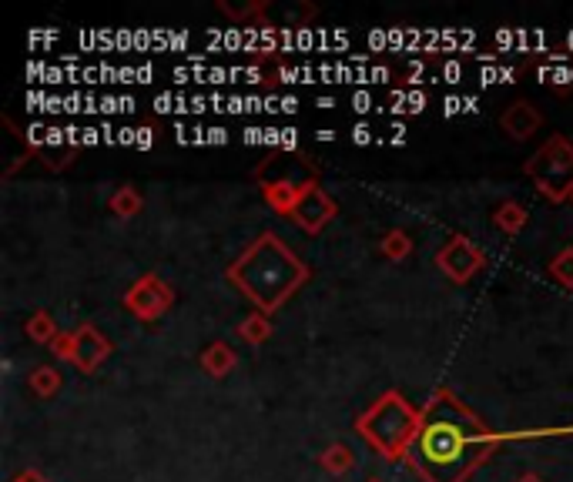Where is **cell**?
Instances as JSON below:
<instances>
[{
  "instance_id": "cell-1",
  "label": "cell",
  "mask_w": 573,
  "mask_h": 482,
  "mask_svg": "<svg viewBox=\"0 0 573 482\" xmlns=\"http://www.w3.org/2000/svg\"><path fill=\"white\" fill-rule=\"evenodd\" d=\"M500 442V432L486 426L463 399L450 389H436L419 409V432L406 462L423 482H466Z\"/></svg>"
},
{
  "instance_id": "cell-2",
  "label": "cell",
  "mask_w": 573,
  "mask_h": 482,
  "mask_svg": "<svg viewBox=\"0 0 573 482\" xmlns=\"http://www.w3.org/2000/svg\"><path fill=\"white\" fill-rule=\"evenodd\" d=\"M225 278L252 298L255 312L272 315L309 282V265L269 231L259 241H252V248L228 268Z\"/></svg>"
},
{
  "instance_id": "cell-3",
  "label": "cell",
  "mask_w": 573,
  "mask_h": 482,
  "mask_svg": "<svg viewBox=\"0 0 573 482\" xmlns=\"http://www.w3.org/2000/svg\"><path fill=\"white\" fill-rule=\"evenodd\" d=\"M356 432L382 459H406L419 432V412L403 392H382L376 402L356 416Z\"/></svg>"
},
{
  "instance_id": "cell-4",
  "label": "cell",
  "mask_w": 573,
  "mask_h": 482,
  "mask_svg": "<svg viewBox=\"0 0 573 482\" xmlns=\"http://www.w3.org/2000/svg\"><path fill=\"white\" fill-rule=\"evenodd\" d=\"M523 171L537 181L540 195L547 201L573 198V141H567L563 134H553L523 165Z\"/></svg>"
},
{
  "instance_id": "cell-5",
  "label": "cell",
  "mask_w": 573,
  "mask_h": 482,
  "mask_svg": "<svg viewBox=\"0 0 573 482\" xmlns=\"http://www.w3.org/2000/svg\"><path fill=\"white\" fill-rule=\"evenodd\" d=\"M171 305H175V288H171L165 278H158L155 272L141 275L138 282L128 288V295H124V308L135 318H141V322H155Z\"/></svg>"
},
{
  "instance_id": "cell-6",
  "label": "cell",
  "mask_w": 573,
  "mask_h": 482,
  "mask_svg": "<svg viewBox=\"0 0 573 482\" xmlns=\"http://www.w3.org/2000/svg\"><path fill=\"white\" fill-rule=\"evenodd\" d=\"M255 178H259V188L262 185H295V188H319V168L312 165L309 158H302V154H285L279 151L275 158L262 161L259 168H255Z\"/></svg>"
},
{
  "instance_id": "cell-7",
  "label": "cell",
  "mask_w": 573,
  "mask_h": 482,
  "mask_svg": "<svg viewBox=\"0 0 573 482\" xmlns=\"http://www.w3.org/2000/svg\"><path fill=\"white\" fill-rule=\"evenodd\" d=\"M483 262H486L483 252H480V248H476L466 235L450 238V241H446V245L436 252V265L443 268V275L450 278V282H456V285L470 282V278L483 268Z\"/></svg>"
},
{
  "instance_id": "cell-8",
  "label": "cell",
  "mask_w": 573,
  "mask_h": 482,
  "mask_svg": "<svg viewBox=\"0 0 573 482\" xmlns=\"http://www.w3.org/2000/svg\"><path fill=\"white\" fill-rule=\"evenodd\" d=\"M336 211H339L336 201H332L329 191L319 185V188H312L309 195H302V201L292 211V218H295V225L305 228L309 235H319V231L336 218Z\"/></svg>"
},
{
  "instance_id": "cell-9",
  "label": "cell",
  "mask_w": 573,
  "mask_h": 482,
  "mask_svg": "<svg viewBox=\"0 0 573 482\" xmlns=\"http://www.w3.org/2000/svg\"><path fill=\"white\" fill-rule=\"evenodd\" d=\"M111 355V342L94 329V325H81L74 329V362L81 372H98V365Z\"/></svg>"
},
{
  "instance_id": "cell-10",
  "label": "cell",
  "mask_w": 573,
  "mask_h": 482,
  "mask_svg": "<svg viewBox=\"0 0 573 482\" xmlns=\"http://www.w3.org/2000/svg\"><path fill=\"white\" fill-rule=\"evenodd\" d=\"M500 124H503V131L510 134V138L527 141V138L537 134V128L543 124V114L533 108V104H527V101H513L510 108L503 111Z\"/></svg>"
},
{
  "instance_id": "cell-11",
  "label": "cell",
  "mask_w": 573,
  "mask_h": 482,
  "mask_svg": "<svg viewBox=\"0 0 573 482\" xmlns=\"http://www.w3.org/2000/svg\"><path fill=\"white\" fill-rule=\"evenodd\" d=\"M493 41H496V47H500V54L506 51V47H510V51H520V54H530V51L550 54L547 34H543V31H527V27H500V31L493 34Z\"/></svg>"
},
{
  "instance_id": "cell-12",
  "label": "cell",
  "mask_w": 573,
  "mask_h": 482,
  "mask_svg": "<svg viewBox=\"0 0 573 482\" xmlns=\"http://www.w3.org/2000/svg\"><path fill=\"white\" fill-rule=\"evenodd\" d=\"M238 365V355L235 349H228L225 342H215V345H208V349L202 352V369L208 375H215V379H222V375H228Z\"/></svg>"
},
{
  "instance_id": "cell-13",
  "label": "cell",
  "mask_w": 573,
  "mask_h": 482,
  "mask_svg": "<svg viewBox=\"0 0 573 482\" xmlns=\"http://www.w3.org/2000/svg\"><path fill=\"white\" fill-rule=\"evenodd\" d=\"M319 466L332 472V476H346V472L356 466V452L349 446H342V442H332V446L319 456Z\"/></svg>"
},
{
  "instance_id": "cell-14",
  "label": "cell",
  "mask_w": 573,
  "mask_h": 482,
  "mask_svg": "<svg viewBox=\"0 0 573 482\" xmlns=\"http://www.w3.org/2000/svg\"><path fill=\"white\" fill-rule=\"evenodd\" d=\"M238 339H242L245 345H262L272 339V322L265 312H252L245 318L242 325H238Z\"/></svg>"
},
{
  "instance_id": "cell-15",
  "label": "cell",
  "mask_w": 573,
  "mask_h": 482,
  "mask_svg": "<svg viewBox=\"0 0 573 482\" xmlns=\"http://www.w3.org/2000/svg\"><path fill=\"white\" fill-rule=\"evenodd\" d=\"M108 208H111V215H118V218H135L141 208H145V201H141V195L131 185H124V188H118L111 195V201H108Z\"/></svg>"
},
{
  "instance_id": "cell-16",
  "label": "cell",
  "mask_w": 573,
  "mask_h": 482,
  "mask_svg": "<svg viewBox=\"0 0 573 482\" xmlns=\"http://www.w3.org/2000/svg\"><path fill=\"white\" fill-rule=\"evenodd\" d=\"M523 225H527V208L517 205V201H506V205L496 208V228L503 235H520Z\"/></svg>"
},
{
  "instance_id": "cell-17",
  "label": "cell",
  "mask_w": 573,
  "mask_h": 482,
  "mask_svg": "<svg viewBox=\"0 0 573 482\" xmlns=\"http://www.w3.org/2000/svg\"><path fill=\"white\" fill-rule=\"evenodd\" d=\"M389 104H399L403 114H423L429 104V94L423 88H393L389 91Z\"/></svg>"
},
{
  "instance_id": "cell-18",
  "label": "cell",
  "mask_w": 573,
  "mask_h": 482,
  "mask_svg": "<svg viewBox=\"0 0 573 482\" xmlns=\"http://www.w3.org/2000/svg\"><path fill=\"white\" fill-rule=\"evenodd\" d=\"M27 335H31L34 342H41V345H54L57 335H61V329H57L54 318L47 312H34L31 322H27Z\"/></svg>"
},
{
  "instance_id": "cell-19",
  "label": "cell",
  "mask_w": 573,
  "mask_h": 482,
  "mask_svg": "<svg viewBox=\"0 0 573 482\" xmlns=\"http://www.w3.org/2000/svg\"><path fill=\"white\" fill-rule=\"evenodd\" d=\"M27 382H31L34 395H41V399H51V395L61 389V375H57V369H51V365H41V369H34V375Z\"/></svg>"
},
{
  "instance_id": "cell-20",
  "label": "cell",
  "mask_w": 573,
  "mask_h": 482,
  "mask_svg": "<svg viewBox=\"0 0 573 482\" xmlns=\"http://www.w3.org/2000/svg\"><path fill=\"white\" fill-rule=\"evenodd\" d=\"M379 248H382V255H386L389 262H403V258L413 252V241H409L406 231H389V235L379 241Z\"/></svg>"
},
{
  "instance_id": "cell-21",
  "label": "cell",
  "mask_w": 573,
  "mask_h": 482,
  "mask_svg": "<svg viewBox=\"0 0 573 482\" xmlns=\"http://www.w3.org/2000/svg\"><path fill=\"white\" fill-rule=\"evenodd\" d=\"M155 111L158 114H191V98H185V94H158L155 98Z\"/></svg>"
},
{
  "instance_id": "cell-22",
  "label": "cell",
  "mask_w": 573,
  "mask_h": 482,
  "mask_svg": "<svg viewBox=\"0 0 573 482\" xmlns=\"http://www.w3.org/2000/svg\"><path fill=\"white\" fill-rule=\"evenodd\" d=\"M550 272L563 288H573V248H567V252H560L557 258H553Z\"/></svg>"
},
{
  "instance_id": "cell-23",
  "label": "cell",
  "mask_w": 573,
  "mask_h": 482,
  "mask_svg": "<svg viewBox=\"0 0 573 482\" xmlns=\"http://www.w3.org/2000/svg\"><path fill=\"white\" fill-rule=\"evenodd\" d=\"M135 108H138L135 98H124V94H108V98H101L98 104L101 114H131Z\"/></svg>"
},
{
  "instance_id": "cell-24",
  "label": "cell",
  "mask_w": 573,
  "mask_h": 482,
  "mask_svg": "<svg viewBox=\"0 0 573 482\" xmlns=\"http://www.w3.org/2000/svg\"><path fill=\"white\" fill-rule=\"evenodd\" d=\"M426 74H429V61H423V57H413V61L403 64V81L409 84V88H419Z\"/></svg>"
},
{
  "instance_id": "cell-25",
  "label": "cell",
  "mask_w": 573,
  "mask_h": 482,
  "mask_svg": "<svg viewBox=\"0 0 573 482\" xmlns=\"http://www.w3.org/2000/svg\"><path fill=\"white\" fill-rule=\"evenodd\" d=\"M349 108L356 111V114H369V111H376V98H372V91L359 88V91H352Z\"/></svg>"
},
{
  "instance_id": "cell-26",
  "label": "cell",
  "mask_w": 573,
  "mask_h": 482,
  "mask_svg": "<svg viewBox=\"0 0 573 482\" xmlns=\"http://www.w3.org/2000/svg\"><path fill=\"white\" fill-rule=\"evenodd\" d=\"M47 138H51V124H27V144H34V148H47Z\"/></svg>"
},
{
  "instance_id": "cell-27",
  "label": "cell",
  "mask_w": 573,
  "mask_h": 482,
  "mask_svg": "<svg viewBox=\"0 0 573 482\" xmlns=\"http://www.w3.org/2000/svg\"><path fill=\"white\" fill-rule=\"evenodd\" d=\"M57 359H64V362H74V332H61L57 335V342L51 345Z\"/></svg>"
},
{
  "instance_id": "cell-28",
  "label": "cell",
  "mask_w": 573,
  "mask_h": 482,
  "mask_svg": "<svg viewBox=\"0 0 573 482\" xmlns=\"http://www.w3.org/2000/svg\"><path fill=\"white\" fill-rule=\"evenodd\" d=\"M349 138H352V144H359V148H366V144H372V141H376V131H372V124L359 121L356 128L349 131Z\"/></svg>"
},
{
  "instance_id": "cell-29",
  "label": "cell",
  "mask_w": 573,
  "mask_h": 482,
  "mask_svg": "<svg viewBox=\"0 0 573 482\" xmlns=\"http://www.w3.org/2000/svg\"><path fill=\"white\" fill-rule=\"evenodd\" d=\"M463 64L460 61H446L443 64V71H439V77H443V84H453V88H456V84H460L463 81Z\"/></svg>"
},
{
  "instance_id": "cell-30",
  "label": "cell",
  "mask_w": 573,
  "mask_h": 482,
  "mask_svg": "<svg viewBox=\"0 0 573 482\" xmlns=\"http://www.w3.org/2000/svg\"><path fill=\"white\" fill-rule=\"evenodd\" d=\"M456 114H466V98H460V94H446V98H443V118H456Z\"/></svg>"
},
{
  "instance_id": "cell-31",
  "label": "cell",
  "mask_w": 573,
  "mask_h": 482,
  "mask_svg": "<svg viewBox=\"0 0 573 482\" xmlns=\"http://www.w3.org/2000/svg\"><path fill=\"white\" fill-rule=\"evenodd\" d=\"M493 84H503V67H480V88H493Z\"/></svg>"
},
{
  "instance_id": "cell-32",
  "label": "cell",
  "mask_w": 573,
  "mask_h": 482,
  "mask_svg": "<svg viewBox=\"0 0 573 482\" xmlns=\"http://www.w3.org/2000/svg\"><path fill=\"white\" fill-rule=\"evenodd\" d=\"M386 144H393V148H403V144H406V124H403V121H393V124H389V138H386Z\"/></svg>"
},
{
  "instance_id": "cell-33",
  "label": "cell",
  "mask_w": 573,
  "mask_h": 482,
  "mask_svg": "<svg viewBox=\"0 0 573 482\" xmlns=\"http://www.w3.org/2000/svg\"><path fill=\"white\" fill-rule=\"evenodd\" d=\"M94 144H104V131L101 128H81V148H94Z\"/></svg>"
},
{
  "instance_id": "cell-34",
  "label": "cell",
  "mask_w": 573,
  "mask_h": 482,
  "mask_svg": "<svg viewBox=\"0 0 573 482\" xmlns=\"http://www.w3.org/2000/svg\"><path fill=\"white\" fill-rule=\"evenodd\" d=\"M205 138H208V144H218V148H222L232 134H228V128H222V124H215V128H205Z\"/></svg>"
},
{
  "instance_id": "cell-35",
  "label": "cell",
  "mask_w": 573,
  "mask_h": 482,
  "mask_svg": "<svg viewBox=\"0 0 573 482\" xmlns=\"http://www.w3.org/2000/svg\"><path fill=\"white\" fill-rule=\"evenodd\" d=\"M135 148L138 151H151V148H155V131H151V128H138Z\"/></svg>"
},
{
  "instance_id": "cell-36",
  "label": "cell",
  "mask_w": 573,
  "mask_h": 482,
  "mask_svg": "<svg viewBox=\"0 0 573 482\" xmlns=\"http://www.w3.org/2000/svg\"><path fill=\"white\" fill-rule=\"evenodd\" d=\"M155 74H158L155 64H138L135 67V81L138 84H151V81H155Z\"/></svg>"
},
{
  "instance_id": "cell-37",
  "label": "cell",
  "mask_w": 573,
  "mask_h": 482,
  "mask_svg": "<svg viewBox=\"0 0 573 482\" xmlns=\"http://www.w3.org/2000/svg\"><path fill=\"white\" fill-rule=\"evenodd\" d=\"M369 47L372 51H389V31H369Z\"/></svg>"
},
{
  "instance_id": "cell-38",
  "label": "cell",
  "mask_w": 573,
  "mask_h": 482,
  "mask_svg": "<svg viewBox=\"0 0 573 482\" xmlns=\"http://www.w3.org/2000/svg\"><path fill=\"white\" fill-rule=\"evenodd\" d=\"M242 141L245 144H265V128H245L242 131Z\"/></svg>"
},
{
  "instance_id": "cell-39",
  "label": "cell",
  "mask_w": 573,
  "mask_h": 482,
  "mask_svg": "<svg viewBox=\"0 0 573 482\" xmlns=\"http://www.w3.org/2000/svg\"><path fill=\"white\" fill-rule=\"evenodd\" d=\"M135 138L138 128H118V144H124V148H135Z\"/></svg>"
},
{
  "instance_id": "cell-40",
  "label": "cell",
  "mask_w": 573,
  "mask_h": 482,
  "mask_svg": "<svg viewBox=\"0 0 573 482\" xmlns=\"http://www.w3.org/2000/svg\"><path fill=\"white\" fill-rule=\"evenodd\" d=\"M299 111V98H292V94H282V114H295Z\"/></svg>"
},
{
  "instance_id": "cell-41",
  "label": "cell",
  "mask_w": 573,
  "mask_h": 482,
  "mask_svg": "<svg viewBox=\"0 0 573 482\" xmlns=\"http://www.w3.org/2000/svg\"><path fill=\"white\" fill-rule=\"evenodd\" d=\"M14 482H47V479H44L37 469H27V472H21V476H17Z\"/></svg>"
},
{
  "instance_id": "cell-42",
  "label": "cell",
  "mask_w": 573,
  "mask_h": 482,
  "mask_svg": "<svg viewBox=\"0 0 573 482\" xmlns=\"http://www.w3.org/2000/svg\"><path fill=\"white\" fill-rule=\"evenodd\" d=\"M466 114H480V98H473V94H466Z\"/></svg>"
},
{
  "instance_id": "cell-43",
  "label": "cell",
  "mask_w": 573,
  "mask_h": 482,
  "mask_svg": "<svg viewBox=\"0 0 573 482\" xmlns=\"http://www.w3.org/2000/svg\"><path fill=\"white\" fill-rule=\"evenodd\" d=\"M315 138H319V141H336V131H332V128H319V131H315Z\"/></svg>"
},
{
  "instance_id": "cell-44",
  "label": "cell",
  "mask_w": 573,
  "mask_h": 482,
  "mask_svg": "<svg viewBox=\"0 0 573 482\" xmlns=\"http://www.w3.org/2000/svg\"><path fill=\"white\" fill-rule=\"evenodd\" d=\"M315 104H319L322 111H329V108H336V98H329V94H326V98H319Z\"/></svg>"
},
{
  "instance_id": "cell-45",
  "label": "cell",
  "mask_w": 573,
  "mask_h": 482,
  "mask_svg": "<svg viewBox=\"0 0 573 482\" xmlns=\"http://www.w3.org/2000/svg\"><path fill=\"white\" fill-rule=\"evenodd\" d=\"M520 482H543V479H537V476H523Z\"/></svg>"
},
{
  "instance_id": "cell-46",
  "label": "cell",
  "mask_w": 573,
  "mask_h": 482,
  "mask_svg": "<svg viewBox=\"0 0 573 482\" xmlns=\"http://www.w3.org/2000/svg\"><path fill=\"white\" fill-rule=\"evenodd\" d=\"M369 482H382V479H369Z\"/></svg>"
}]
</instances>
